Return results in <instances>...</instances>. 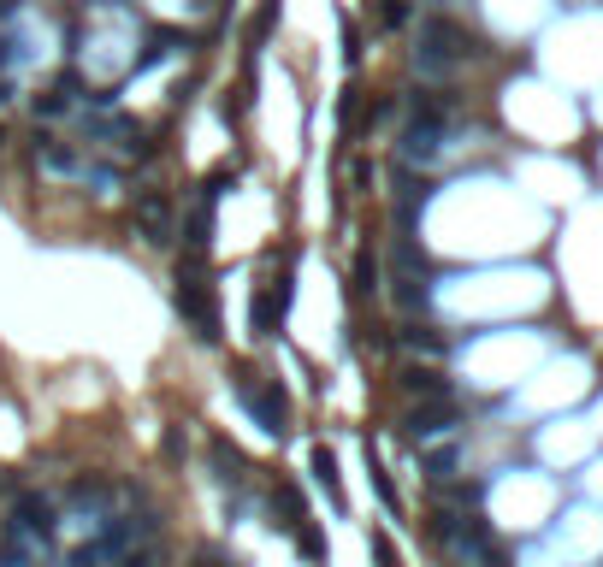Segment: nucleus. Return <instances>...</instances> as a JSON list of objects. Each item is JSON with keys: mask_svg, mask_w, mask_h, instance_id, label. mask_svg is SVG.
Wrapping results in <instances>:
<instances>
[{"mask_svg": "<svg viewBox=\"0 0 603 567\" xmlns=\"http://www.w3.org/2000/svg\"><path fill=\"white\" fill-rule=\"evenodd\" d=\"M36 166H42L48 178H60V184H83V189H95V195H113V189H119V166L95 160V154L77 148V142L42 136V142H36Z\"/></svg>", "mask_w": 603, "mask_h": 567, "instance_id": "nucleus-1", "label": "nucleus"}, {"mask_svg": "<svg viewBox=\"0 0 603 567\" xmlns=\"http://www.w3.org/2000/svg\"><path fill=\"white\" fill-rule=\"evenodd\" d=\"M178 314H184V325L196 331L201 343L219 337V308H213V284H207V260H201V249H190L184 260H178Z\"/></svg>", "mask_w": 603, "mask_h": 567, "instance_id": "nucleus-2", "label": "nucleus"}, {"mask_svg": "<svg viewBox=\"0 0 603 567\" xmlns=\"http://www.w3.org/2000/svg\"><path fill=\"white\" fill-rule=\"evenodd\" d=\"M473 54V36L462 24H450V18H426L420 24V48H414V65L426 71V77H444V71H456V65Z\"/></svg>", "mask_w": 603, "mask_h": 567, "instance_id": "nucleus-3", "label": "nucleus"}, {"mask_svg": "<svg viewBox=\"0 0 603 567\" xmlns=\"http://www.w3.org/2000/svg\"><path fill=\"white\" fill-rule=\"evenodd\" d=\"M432 532L450 544V556H456V562L503 567V562H497V550H491V532H485L479 520H462V514H438V520H432Z\"/></svg>", "mask_w": 603, "mask_h": 567, "instance_id": "nucleus-4", "label": "nucleus"}, {"mask_svg": "<svg viewBox=\"0 0 603 567\" xmlns=\"http://www.w3.org/2000/svg\"><path fill=\"white\" fill-rule=\"evenodd\" d=\"M231 384H237V396L249 402V414H255L267 432H284V420H290V402H284V390H278V384H261V373H249V367L231 378Z\"/></svg>", "mask_w": 603, "mask_h": 567, "instance_id": "nucleus-5", "label": "nucleus"}, {"mask_svg": "<svg viewBox=\"0 0 603 567\" xmlns=\"http://www.w3.org/2000/svg\"><path fill=\"white\" fill-rule=\"evenodd\" d=\"M284 308H290V254H284V260H272L267 284H261V296H255V331L272 337V331H278V319H284Z\"/></svg>", "mask_w": 603, "mask_h": 567, "instance_id": "nucleus-6", "label": "nucleus"}, {"mask_svg": "<svg viewBox=\"0 0 603 567\" xmlns=\"http://www.w3.org/2000/svg\"><path fill=\"white\" fill-rule=\"evenodd\" d=\"M136 237L142 243H172V207H166V195H136Z\"/></svg>", "mask_w": 603, "mask_h": 567, "instance_id": "nucleus-7", "label": "nucleus"}, {"mask_svg": "<svg viewBox=\"0 0 603 567\" xmlns=\"http://www.w3.org/2000/svg\"><path fill=\"white\" fill-rule=\"evenodd\" d=\"M450 426H456V408H450V402H432V408H414V414H408V432L420 443L438 438V432H450Z\"/></svg>", "mask_w": 603, "mask_h": 567, "instance_id": "nucleus-8", "label": "nucleus"}, {"mask_svg": "<svg viewBox=\"0 0 603 567\" xmlns=\"http://www.w3.org/2000/svg\"><path fill=\"white\" fill-rule=\"evenodd\" d=\"M71 113H77V89H71V83L48 89V95L36 101V119H42V125H60V119H71Z\"/></svg>", "mask_w": 603, "mask_h": 567, "instance_id": "nucleus-9", "label": "nucleus"}, {"mask_svg": "<svg viewBox=\"0 0 603 567\" xmlns=\"http://www.w3.org/2000/svg\"><path fill=\"white\" fill-rule=\"evenodd\" d=\"M207 455H213V467H219V479H225V485H243V479H249V461H243V455H237L225 438L207 443Z\"/></svg>", "mask_w": 603, "mask_h": 567, "instance_id": "nucleus-10", "label": "nucleus"}, {"mask_svg": "<svg viewBox=\"0 0 603 567\" xmlns=\"http://www.w3.org/2000/svg\"><path fill=\"white\" fill-rule=\"evenodd\" d=\"M314 479H320V491L332 497V508H343V479H337L332 449H314Z\"/></svg>", "mask_w": 603, "mask_h": 567, "instance_id": "nucleus-11", "label": "nucleus"}, {"mask_svg": "<svg viewBox=\"0 0 603 567\" xmlns=\"http://www.w3.org/2000/svg\"><path fill=\"white\" fill-rule=\"evenodd\" d=\"M402 390H408V396H426V402H444V378L426 373V367H408V373H402Z\"/></svg>", "mask_w": 603, "mask_h": 567, "instance_id": "nucleus-12", "label": "nucleus"}, {"mask_svg": "<svg viewBox=\"0 0 603 567\" xmlns=\"http://www.w3.org/2000/svg\"><path fill=\"white\" fill-rule=\"evenodd\" d=\"M373 278H379V266H373V254L361 249V260H355V296H373V290H379Z\"/></svg>", "mask_w": 603, "mask_h": 567, "instance_id": "nucleus-13", "label": "nucleus"}, {"mask_svg": "<svg viewBox=\"0 0 603 567\" xmlns=\"http://www.w3.org/2000/svg\"><path fill=\"white\" fill-rule=\"evenodd\" d=\"M373 562H379V567H397V550H391V538H373Z\"/></svg>", "mask_w": 603, "mask_h": 567, "instance_id": "nucleus-14", "label": "nucleus"}, {"mask_svg": "<svg viewBox=\"0 0 603 567\" xmlns=\"http://www.w3.org/2000/svg\"><path fill=\"white\" fill-rule=\"evenodd\" d=\"M0 142H6V130H0Z\"/></svg>", "mask_w": 603, "mask_h": 567, "instance_id": "nucleus-15", "label": "nucleus"}]
</instances>
